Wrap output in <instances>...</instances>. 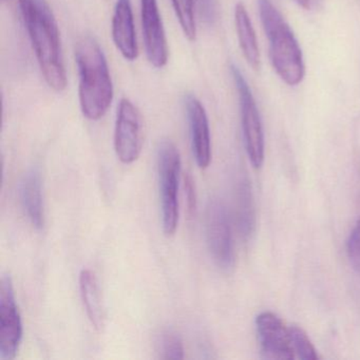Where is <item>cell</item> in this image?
<instances>
[{
    "mask_svg": "<svg viewBox=\"0 0 360 360\" xmlns=\"http://www.w3.org/2000/svg\"><path fill=\"white\" fill-rule=\"evenodd\" d=\"M18 6L44 79L54 91H64L66 69L60 31L51 8L46 0H18Z\"/></svg>",
    "mask_w": 360,
    "mask_h": 360,
    "instance_id": "6da1fadb",
    "label": "cell"
},
{
    "mask_svg": "<svg viewBox=\"0 0 360 360\" xmlns=\"http://www.w3.org/2000/svg\"><path fill=\"white\" fill-rule=\"evenodd\" d=\"M79 73V105L90 121L102 119L113 100V85L102 48L91 37H84L75 46Z\"/></svg>",
    "mask_w": 360,
    "mask_h": 360,
    "instance_id": "7a4b0ae2",
    "label": "cell"
},
{
    "mask_svg": "<svg viewBox=\"0 0 360 360\" xmlns=\"http://www.w3.org/2000/svg\"><path fill=\"white\" fill-rule=\"evenodd\" d=\"M258 7L269 39V58L274 70L286 85H300L305 77V65L294 32L271 0H258Z\"/></svg>",
    "mask_w": 360,
    "mask_h": 360,
    "instance_id": "3957f363",
    "label": "cell"
},
{
    "mask_svg": "<svg viewBox=\"0 0 360 360\" xmlns=\"http://www.w3.org/2000/svg\"><path fill=\"white\" fill-rule=\"evenodd\" d=\"M160 200H161L162 223L166 236H172L179 223V176L181 158L176 145L163 140L158 148Z\"/></svg>",
    "mask_w": 360,
    "mask_h": 360,
    "instance_id": "277c9868",
    "label": "cell"
},
{
    "mask_svg": "<svg viewBox=\"0 0 360 360\" xmlns=\"http://www.w3.org/2000/svg\"><path fill=\"white\" fill-rule=\"evenodd\" d=\"M231 71L239 96L242 131L246 153L252 165L255 168H260L264 162L265 153L264 134L260 112L252 90L241 71L235 65H231Z\"/></svg>",
    "mask_w": 360,
    "mask_h": 360,
    "instance_id": "5b68a950",
    "label": "cell"
},
{
    "mask_svg": "<svg viewBox=\"0 0 360 360\" xmlns=\"http://www.w3.org/2000/svg\"><path fill=\"white\" fill-rule=\"evenodd\" d=\"M144 143V122L138 107L122 98L117 108L115 129V149L120 161L132 164L140 158Z\"/></svg>",
    "mask_w": 360,
    "mask_h": 360,
    "instance_id": "8992f818",
    "label": "cell"
},
{
    "mask_svg": "<svg viewBox=\"0 0 360 360\" xmlns=\"http://www.w3.org/2000/svg\"><path fill=\"white\" fill-rule=\"evenodd\" d=\"M206 238L208 250L214 263L224 271L231 269L235 262L231 219L226 207L220 200L212 199L208 203Z\"/></svg>",
    "mask_w": 360,
    "mask_h": 360,
    "instance_id": "52a82bcc",
    "label": "cell"
},
{
    "mask_svg": "<svg viewBox=\"0 0 360 360\" xmlns=\"http://www.w3.org/2000/svg\"><path fill=\"white\" fill-rule=\"evenodd\" d=\"M22 317L16 304L13 282L9 275L0 281V359L12 360L22 340Z\"/></svg>",
    "mask_w": 360,
    "mask_h": 360,
    "instance_id": "ba28073f",
    "label": "cell"
},
{
    "mask_svg": "<svg viewBox=\"0 0 360 360\" xmlns=\"http://www.w3.org/2000/svg\"><path fill=\"white\" fill-rule=\"evenodd\" d=\"M257 336L265 359L292 360L296 357L290 328L271 311H263L256 318Z\"/></svg>",
    "mask_w": 360,
    "mask_h": 360,
    "instance_id": "9c48e42d",
    "label": "cell"
},
{
    "mask_svg": "<svg viewBox=\"0 0 360 360\" xmlns=\"http://www.w3.org/2000/svg\"><path fill=\"white\" fill-rule=\"evenodd\" d=\"M141 18L149 63L163 68L168 62V46L158 0H141Z\"/></svg>",
    "mask_w": 360,
    "mask_h": 360,
    "instance_id": "30bf717a",
    "label": "cell"
},
{
    "mask_svg": "<svg viewBox=\"0 0 360 360\" xmlns=\"http://www.w3.org/2000/svg\"><path fill=\"white\" fill-rule=\"evenodd\" d=\"M191 146L195 162L201 169H205L212 162V139L207 113L202 103L193 94L185 96Z\"/></svg>",
    "mask_w": 360,
    "mask_h": 360,
    "instance_id": "8fae6325",
    "label": "cell"
},
{
    "mask_svg": "<svg viewBox=\"0 0 360 360\" xmlns=\"http://www.w3.org/2000/svg\"><path fill=\"white\" fill-rule=\"evenodd\" d=\"M112 39L117 50L128 60L139 56L131 0H117L112 18Z\"/></svg>",
    "mask_w": 360,
    "mask_h": 360,
    "instance_id": "7c38bea8",
    "label": "cell"
},
{
    "mask_svg": "<svg viewBox=\"0 0 360 360\" xmlns=\"http://www.w3.org/2000/svg\"><path fill=\"white\" fill-rule=\"evenodd\" d=\"M22 207L33 226L41 229L45 224L41 172L37 168L27 172L20 183Z\"/></svg>",
    "mask_w": 360,
    "mask_h": 360,
    "instance_id": "4fadbf2b",
    "label": "cell"
},
{
    "mask_svg": "<svg viewBox=\"0 0 360 360\" xmlns=\"http://www.w3.org/2000/svg\"><path fill=\"white\" fill-rule=\"evenodd\" d=\"M79 290L88 318L94 328L102 330L105 324L104 305L96 274L83 269L79 275Z\"/></svg>",
    "mask_w": 360,
    "mask_h": 360,
    "instance_id": "5bb4252c",
    "label": "cell"
},
{
    "mask_svg": "<svg viewBox=\"0 0 360 360\" xmlns=\"http://www.w3.org/2000/svg\"><path fill=\"white\" fill-rule=\"evenodd\" d=\"M235 24L240 48L246 62L254 70H259L261 66V58L258 41H257L252 20L243 4L239 3L236 6Z\"/></svg>",
    "mask_w": 360,
    "mask_h": 360,
    "instance_id": "9a60e30c",
    "label": "cell"
},
{
    "mask_svg": "<svg viewBox=\"0 0 360 360\" xmlns=\"http://www.w3.org/2000/svg\"><path fill=\"white\" fill-rule=\"evenodd\" d=\"M236 210H237L238 227L244 239L252 235L256 226L254 200L248 179L242 178L236 189Z\"/></svg>",
    "mask_w": 360,
    "mask_h": 360,
    "instance_id": "2e32d148",
    "label": "cell"
},
{
    "mask_svg": "<svg viewBox=\"0 0 360 360\" xmlns=\"http://www.w3.org/2000/svg\"><path fill=\"white\" fill-rule=\"evenodd\" d=\"M155 347L161 359L180 360L184 358L182 339L174 330L168 328L161 330L155 339Z\"/></svg>",
    "mask_w": 360,
    "mask_h": 360,
    "instance_id": "e0dca14e",
    "label": "cell"
},
{
    "mask_svg": "<svg viewBox=\"0 0 360 360\" xmlns=\"http://www.w3.org/2000/svg\"><path fill=\"white\" fill-rule=\"evenodd\" d=\"M172 3L185 37L189 41H195L197 37L195 0H172Z\"/></svg>",
    "mask_w": 360,
    "mask_h": 360,
    "instance_id": "ac0fdd59",
    "label": "cell"
},
{
    "mask_svg": "<svg viewBox=\"0 0 360 360\" xmlns=\"http://www.w3.org/2000/svg\"><path fill=\"white\" fill-rule=\"evenodd\" d=\"M290 334L297 357L302 360H317L319 358L315 347L303 328L298 326H290Z\"/></svg>",
    "mask_w": 360,
    "mask_h": 360,
    "instance_id": "d6986e66",
    "label": "cell"
},
{
    "mask_svg": "<svg viewBox=\"0 0 360 360\" xmlns=\"http://www.w3.org/2000/svg\"><path fill=\"white\" fill-rule=\"evenodd\" d=\"M347 252L353 266L360 271V219L347 239Z\"/></svg>",
    "mask_w": 360,
    "mask_h": 360,
    "instance_id": "ffe728a7",
    "label": "cell"
},
{
    "mask_svg": "<svg viewBox=\"0 0 360 360\" xmlns=\"http://www.w3.org/2000/svg\"><path fill=\"white\" fill-rule=\"evenodd\" d=\"M199 13L206 25H214L218 20V0H197Z\"/></svg>",
    "mask_w": 360,
    "mask_h": 360,
    "instance_id": "44dd1931",
    "label": "cell"
},
{
    "mask_svg": "<svg viewBox=\"0 0 360 360\" xmlns=\"http://www.w3.org/2000/svg\"><path fill=\"white\" fill-rule=\"evenodd\" d=\"M185 195H186L189 214H193L197 208V193H195V182L191 174L185 176Z\"/></svg>",
    "mask_w": 360,
    "mask_h": 360,
    "instance_id": "7402d4cb",
    "label": "cell"
},
{
    "mask_svg": "<svg viewBox=\"0 0 360 360\" xmlns=\"http://www.w3.org/2000/svg\"><path fill=\"white\" fill-rule=\"evenodd\" d=\"M294 1L307 11L319 9L323 4V0H294Z\"/></svg>",
    "mask_w": 360,
    "mask_h": 360,
    "instance_id": "603a6c76",
    "label": "cell"
}]
</instances>
